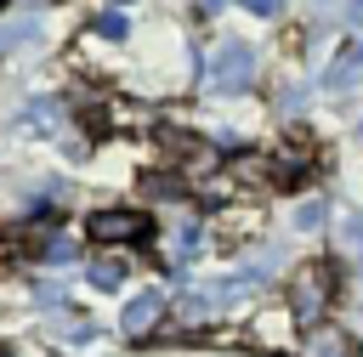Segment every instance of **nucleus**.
<instances>
[{"label": "nucleus", "mask_w": 363, "mask_h": 357, "mask_svg": "<svg viewBox=\"0 0 363 357\" xmlns=\"http://www.w3.org/2000/svg\"><path fill=\"white\" fill-rule=\"evenodd\" d=\"M113 6H130V0H113Z\"/></svg>", "instance_id": "nucleus-18"}, {"label": "nucleus", "mask_w": 363, "mask_h": 357, "mask_svg": "<svg viewBox=\"0 0 363 357\" xmlns=\"http://www.w3.org/2000/svg\"><path fill=\"white\" fill-rule=\"evenodd\" d=\"M28 34H34V17H23V23L0 28V51H6V45H17V40H28Z\"/></svg>", "instance_id": "nucleus-12"}, {"label": "nucleus", "mask_w": 363, "mask_h": 357, "mask_svg": "<svg viewBox=\"0 0 363 357\" xmlns=\"http://www.w3.org/2000/svg\"><path fill=\"white\" fill-rule=\"evenodd\" d=\"M244 6H250V11H255V17H272V11H278V6H284V0H244Z\"/></svg>", "instance_id": "nucleus-15"}, {"label": "nucleus", "mask_w": 363, "mask_h": 357, "mask_svg": "<svg viewBox=\"0 0 363 357\" xmlns=\"http://www.w3.org/2000/svg\"><path fill=\"white\" fill-rule=\"evenodd\" d=\"M227 170H233V181H238V187H272V181H278L272 153H267V159H261V153H233V164H227Z\"/></svg>", "instance_id": "nucleus-5"}, {"label": "nucleus", "mask_w": 363, "mask_h": 357, "mask_svg": "<svg viewBox=\"0 0 363 357\" xmlns=\"http://www.w3.org/2000/svg\"><path fill=\"white\" fill-rule=\"evenodd\" d=\"M346 238H352V244H363V215H346Z\"/></svg>", "instance_id": "nucleus-16"}, {"label": "nucleus", "mask_w": 363, "mask_h": 357, "mask_svg": "<svg viewBox=\"0 0 363 357\" xmlns=\"http://www.w3.org/2000/svg\"><path fill=\"white\" fill-rule=\"evenodd\" d=\"M142 187H147V198H182V193H187V181H182V176H170V170H147V176H142Z\"/></svg>", "instance_id": "nucleus-9"}, {"label": "nucleus", "mask_w": 363, "mask_h": 357, "mask_svg": "<svg viewBox=\"0 0 363 357\" xmlns=\"http://www.w3.org/2000/svg\"><path fill=\"white\" fill-rule=\"evenodd\" d=\"M0 6H6V0H0Z\"/></svg>", "instance_id": "nucleus-19"}, {"label": "nucleus", "mask_w": 363, "mask_h": 357, "mask_svg": "<svg viewBox=\"0 0 363 357\" xmlns=\"http://www.w3.org/2000/svg\"><path fill=\"white\" fill-rule=\"evenodd\" d=\"M312 159H318V142H312L306 130H289V136H284V142L272 147V164H278V181H301Z\"/></svg>", "instance_id": "nucleus-4"}, {"label": "nucleus", "mask_w": 363, "mask_h": 357, "mask_svg": "<svg viewBox=\"0 0 363 357\" xmlns=\"http://www.w3.org/2000/svg\"><path fill=\"white\" fill-rule=\"evenodd\" d=\"M357 79H363V45H352V51L335 57V68L323 74V91H329V96H346Z\"/></svg>", "instance_id": "nucleus-7"}, {"label": "nucleus", "mask_w": 363, "mask_h": 357, "mask_svg": "<svg viewBox=\"0 0 363 357\" xmlns=\"http://www.w3.org/2000/svg\"><path fill=\"white\" fill-rule=\"evenodd\" d=\"M96 34H102V40H125V17H119V11H102V17H96Z\"/></svg>", "instance_id": "nucleus-11"}, {"label": "nucleus", "mask_w": 363, "mask_h": 357, "mask_svg": "<svg viewBox=\"0 0 363 357\" xmlns=\"http://www.w3.org/2000/svg\"><path fill=\"white\" fill-rule=\"evenodd\" d=\"M306 346H312V357H346V351H352V340H346L340 329H329V323H318Z\"/></svg>", "instance_id": "nucleus-8"}, {"label": "nucleus", "mask_w": 363, "mask_h": 357, "mask_svg": "<svg viewBox=\"0 0 363 357\" xmlns=\"http://www.w3.org/2000/svg\"><path fill=\"white\" fill-rule=\"evenodd\" d=\"M91 278H96L102 289H119V283H125V261H119V255H96V261H91Z\"/></svg>", "instance_id": "nucleus-10"}, {"label": "nucleus", "mask_w": 363, "mask_h": 357, "mask_svg": "<svg viewBox=\"0 0 363 357\" xmlns=\"http://www.w3.org/2000/svg\"><path fill=\"white\" fill-rule=\"evenodd\" d=\"M250 74H255V51L244 45V40H227V45H216L210 51V91H244L250 85Z\"/></svg>", "instance_id": "nucleus-2"}, {"label": "nucleus", "mask_w": 363, "mask_h": 357, "mask_svg": "<svg viewBox=\"0 0 363 357\" xmlns=\"http://www.w3.org/2000/svg\"><path fill=\"white\" fill-rule=\"evenodd\" d=\"M85 232L96 244H125V238H147V215L142 210H91Z\"/></svg>", "instance_id": "nucleus-3"}, {"label": "nucleus", "mask_w": 363, "mask_h": 357, "mask_svg": "<svg viewBox=\"0 0 363 357\" xmlns=\"http://www.w3.org/2000/svg\"><path fill=\"white\" fill-rule=\"evenodd\" d=\"M199 11H221V0H199Z\"/></svg>", "instance_id": "nucleus-17"}, {"label": "nucleus", "mask_w": 363, "mask_h": 357, "mask_svg": "<svg viewBox=\"0 0 363 357\" xmlns=\"http://www.w3.org/2000/svg\"><path fill=\"white\" fill-rule=\"evenodd\" d=\"M329 300H335V266H329V261L295 266V278H289V312H295L301 323H318Z\"/></svg>", "instance_id": "nucleus-1"}, {"label": "nucleus", "mask_w": 363, "mask_h": 357, "mask_svg": "<svg viewBox=\"0 0 363 357\" xmlns=\"http://www.w3.org/2000/svg\"><path fill=\"white\" fill-rule=\"evenodd\" d=\"M295 221H301V227H318V221H323V204H301V215H295Z\"/></svg>", "instance_id": "nucleus-14"}, {"label": "nucleus", "mask_w": 363, "mask_h": 357, "mask_svg": "<svg viewBox=\"0 0 363 357\" xmlns=\"http://www.w3.org/2000/svg\"><path fill=\"white\" fill-rule=\"evenodd\" d=\"M45 255H51V261H68V255H74V238H51Z\"/></svg>", "instance_id": "nucleus-13"}, {"label": "nucleus", "mask_w": 363, "mask_h": 357, "mask_svg": "<svg viewBox=\"0 0 363 357\" xmlns=\"http://www.w3.org/2000/svg\"><path fill=\"white\" fill-rule=\"evenodd\" d=\"M159 317H164V295H153V289H142V295L125 306V329H130V334H153Z\"/></svg>", "instance_id": "nucleus-6"}]
</instances>
